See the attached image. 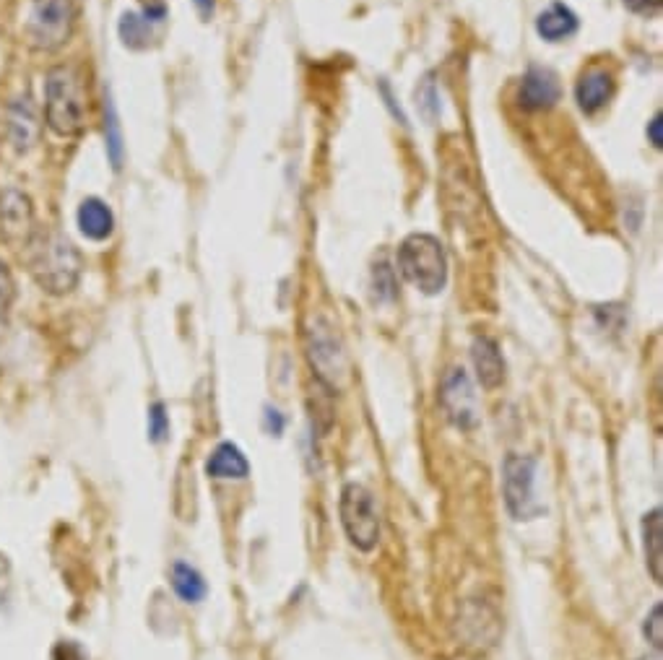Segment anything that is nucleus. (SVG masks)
<instances>
[{
	"label": "nucleus",
	"instance_id": "nucleus-31",
	"mask_svg": "<svg viewBox=\"0 0 663 660\" xmlns=\"http://www.w3.org/2000/svg\"><path fill=\"white\" fill-rule=\"evenodd\" d=\"M656 660H661V658H656Z\"/></svg>",
	"mask_w": 663,
	"mask_h": 660
},
{
	"label": "nucleus",
	"instance_id": "nucleus-1",
	"mask_svg": "<svg viewBox=\"0 0 663 660\" xmlns=\"http://www.w3.org/2000/svg\"><path fill=\"white\" fill-rule=\"evenodd\" d=\"M24 260L34 281L50 294H68L81 276V255L55 232H34L24 245Z\"/></svg>",
	"mask_w": 663,
	"mask_h": 660
},
{
	"label": "nucleus",
	"instance_id": "nucleus-29",
	"mask_svg": "<svg viewBox=\"0 0 663 660\" xmlns=\"http://www.w3.org/2000/svg\"><path fill=\"white\" fill-rule=\"evenodd\" d=\"M266 421H268V429H271V432L276 434V437H279L281 429H284V419H281L279 411H273V408H268V411H266Z\"/></svg>",
	"mask_w": 663,
	"mask_h": 660
},
{
	"label": "nucleus",
	"instance_id": "nucleus-12",
	"mask_svg": "<svg viewBox=\"0 0 663 660\" xmlns=\"http://www.w3.org/2000/svg\"><path fill=\"white\" fill-rule=\"evenodd\" d=\"M471 359H474L476 377L481 388L494 390L505 382V359L500 354V346L487 336H476L471 346Z\"/></svg>",
	"mask_w": 663,
	"mask_h": 660
},
{
	"label": "nucleus",
	"instance_id": "nucleus-13",
	"mask_svg": "<svg viewBox=\"0 0 663 660\" xmlns=\"http://www.w3.org/2000/svg\"><path fill=\"white\" fill-rule=\"evenodd\" d=\"M78 229L94 242L107 240L115 229V216H112L110 206L99 198H86L78 208Z\"/></svg>",
	"mask_w": 663,
	"mask_h": 660
},
{
	"label": "nucleus",
	"instance_id": "nucleus-24",
	"mask_svg": "<svg viewBox=\"0 0 663 660\" xmlns=\"http://www.w3.org/2000/svg\"><path fill=\"white\" fill-rule=\"evenodd\" d=\"M13 294H16V289H13L11 273H8V268L0 263V318H3L8 312V307H11Z\"/></svg>",
	"mask_w": 663,
	"mask_h": 660
},
{
	"label": "nucleus",
	"instance_id": "nucleus-15",
	"mask_svg": "<svg viewBox=\"0 0 663 660\" xmlns=\"http://www.w3.org/2000/svg\"><path fill=\"white\" fill-rule=\"evenodd\" d=\"M206 473L211 479H247L250 463H247L240 447L232 445V442H221L211 453V458L206 460Z\"/></svg>",
	"mask_w": 663,
	"mask_h": 660
},
{
	"label": "nucleus",
	"instance_id": "nucleus-2",
	"mask_svg": "<svg viewBox=\"0 0 663 660\" xmlns=\"http://www.w3.org/2000/svg\"><path fill=\"white\" fill-rule=\"evenodd\" d=\"M45 117L52 133L73 138L86 128L84 76L71 65H58L45 81Z\"/></svg>",
	"mask_w": 663,
	"mask_h": 660
},
{
	"label": "nucleus",
	"instance_id": "nucleus-9",
	"mask_svg": "<svg viewBox=\"0 0 663 660\" xmlns=\"http://www.w3.org/2000/svg\"><path fill=\"white\" fill-rule=\"evenodd\" d=\"M34 232L37 229H34L32 201L19 190H6L0 195V234H3V240L24 247Z\"/></svg>",
	"mask_w": 663,
	"mask_h": 660
},
{
	"label": "nucleus",
	"instance_id": "nucleus-4",
	"mask_svg": "<svg viewBox=\"0 0 663 660\" xmlns=\"http://www.w3.org/2000/svg\"><path fill=\"white\" fill-rule=\"evenodd\" d=\"M76 24L73 0H32L24 34L37 50H58L71 39Z\"/></svg>",
	"mask_w": 663,
	"mask_h": 660
},
{
	"label": "nucleus",
	"instance_id": "nucleus-26",
	"mask_svg": "<svg viewBox=\"0 0 663 660\" xmlns=\"http://www.w3.org/2000/svg\"><path fill=\"white\" fill-rule=\"evenodd\" d=\"M143 3V19L149 21H162L167 16V6L164 0H141Z\"/></svg>",
	"mask_w": 663,
	"mask_h": 660
},
{
	"label": "nucleus",
	"instance_id": "nucleus-19",
	"mask_svg": "<svg viewBox=\"0 0 663 660\" xmlns=\"http://www.w3.org/2000/svg\"><path fill=\"white\" fill-rule=\"evenodd\" d=\"M120 39L130 50H143L149 47L151 39V21L138 16V13H123L120 19Z\"/></svg>",
	"mask_w": 663,
	"mask_h": 660
},
{
	"label": "nucleus",
	"instance_id": "nucleus-16",
	"mask_svg": "<svg viewBox=\"0 0 663 660\" xmlns=\"http://www.w3.org/2000/svg\"><path fill=\"white\" fill-rule=\"evenodd\" d=\"M536 32L546 42H562L578 32V16L565 6V3H552L536 19Z\"/></svg>",
	"mask_w": 663,
	"mask_h": 660
},
{
	"label": "nucleus",
	"instance_id": "nucleus-6",
	"mask_svg": "<svg viewBox=\"0 0 663 660\" xmlns=\"http://www.w3.org/2000/svg\"><path fill=\"white\" fill-rule=\"evenodd\" d=\"M533 479H536V460L528 455H507L502 463V489H505L507 510L515 520H533L541 515Z\"/></svg>",
	"mask_w": 663,
	"mask_h": 660
},
{
	"label": "nucleus",
	"instance_id": "nucleus-22",
	"mask_svg": "<svg viewBox=\"0 0 663 660\" xmlns=\"http://www.w3.org/2000/svg\"><path fill=\"white\" fill-rule=\"evenodd\" d=\"M643 632H645V637H648V642L653 645V648H656V650L663 648V606H661V603H656V606H653L650 616L645 619Z\"/></svg>",
	"mask_w": 663,
	"mask_h": 660
},
{
	"label": "nucleus",
	"instance_id": "nucleus-25",
	"mask_svg": "<svg viewBox=\"0 0 663 660\" xmlns=\"http://www.w3.org/2000/svg\"><path fill=\"white\" fill-rule=\"evenodd\" d=\"M624 6L630 8L632 13H645V16H650V13L661 11L663 0H624Z\"/></svg>",
	"mask_w": 663,
	"mask_h": 660
},
{
	"label": "nucleus",
	"instance_id": "nucleus-21",
	"mask_svg": "<svg viewBox=\"0 0 663 660\" xmlns=\"http://www.w3.org/2000/svg\"><path fill=\"white\" fill-rule=\"evenodd\" d=\"M372 289H375L377 302H390L396 297V279H393V271L385 263H377L375 271H372Z\"/></svg>",
	"mask_w": 663,
	"mask_h": 660
},
{
	"label": "nucleus",
	"instance_id": "nucleus-7",
	"mask_svg": "<svg viewBox=\"0 0 663 660\" xmlns=\"http://www.w3.org/2000/svg\"><path fill=\"white\" fill-rule=\"evenodd\" d=\"M310 362L312 367L318 369L320 380H328L336 385L341 377H346V356L341 343H338L333 328L315 320V328H310Z\"/></svg>",
	"mask_w": 663,
	"mask_h": 660
},
{
	"label": "nucleus",
	"instance_id": "nucleus-20",
	"mask_svg": "<svg viewBox=\"0 0 663 660\" xmlns=\"http://www.w3.org/2000/svg\"><path fill=\"white\" fill-rule=\"evenodd\" d=\"M104 133H107V151H110L112 167H123V136H120V123H117L115 107L107 99L104 102Z\"/></svg>",
	"mask_w": 663,
	"mask_h": 660
},
{
	"label": "nucleus",
	"instance_id": "nucleus-14",
	"mask_svg": "<svg viewBox=\"0 0 663 660\" xmlns=\"http://www.w3.org/2000/svg\"><path fill=\"white\" fill-rule=\"evenodd\" d=\"M643 549L650 577L663 583V512L661 507L650 510L643 518Z\"/></svg>",
	"mask_w": 663,
	"mask_h": 660
},
{
	"label": "nucleus",
	"instance_id": "nucleus-27",
	"mask_svg": "<svg viewBox=\"0 0 663 660\" xmlns=\"http://www.w3.org/2000/svg\"><path fill=\"white\" fill-rule=\"evenodd\" d=\"M648 138H650V143L656 146V149H663V117H661V112H658V115L648 123Z\"/></svg>",
	"mask_w": 663,
	"mask_h": 660
},
{
	"label": "nucleus",
	"instance_id": "nucleus-17",
	"mask_svg": "<svg viewBox=\"0 0 663 660\" xmlns=\"http://www.w3.org/2000/svg\"><path fill=\"white\" fill-rule=\"evenodd\" d=\"M8 133H11L13 146L19 151H29L37 143L39 123L29 102L13 104L11 112H8Z\"/></svg>",
	"mask_w": 663,
	"mask_h": 660
},
{
	"label": "nucleus",
	"instance_id": "nucleus-30",
	"mask_svg": "<svg viewBox=\"0 0 663 660\" xmlns=\"http://www.w3.org/2000/svg\"><path fill=\"white\" fill-rule=\"evenodd\" d=\"M195 8H198V13L203 16V21L211 19V13H214V0H193Z\"/></svg>",
	"mask_w": 663,
	"mask_h": 660
},
{
	"label": "nucleus",
	"instance_id": "nucleus-10",
	"mask_svg": "<svg viewBox=\"0 0 663 660\" xmlns=\"http://www.w3.org/2000/svg\"><path fill=\"white\" fill-rule=\"evenodd\" d=\"M559 97H562V86H559L557 73L539 65L528 68L520 84V104L526 110H549L559 102Z\"/></svg>",
	"mask_w": 663,
	"mask_h": 660
},
{
	"label": "nucleus",
	"instance_id": "nucleus-28",
	"mask_svg": "<svg viewBox=\"0 0 663 660\" xmlns=\"http://www.w3.org/2000/svg\"><path fill=\"white\" fill-rule=\"evenodd\" d=\"M55 660H84L81 650L73 645V642H63L58 650H55Z\"/></svg>",
	"mask_w": 663,
	"mask_h": 660
},
{
	"label": "nucleus",
	"instance_id": "nucleus-11",
	"mask_svg": "<svg viewBox=\"0 0 663 660\" xmlns=\"http://www.w3.org/2000/svg\"><path fill=\"white\" fill-rule=\"evenodd\" d=\"M611 97H614V76L604 68H591L578 78L575 99H578V107L585 115H593L601 107H606Z\"/></svg>",
	"mask_w": 663,
	"mask_h": 660
},
{
	"label": "nucleus",
	"instance_id": "nucleus-23",
	"mask_svg": "<svg viewBox=\"0 0 663 660\" xmlns=\"http://www.w3.org/2000/svg\"><path fill=\"white\" fill-rule=\"evenodd\" d=\"M149 434L154 442H162L169 434V419L164 414L162 403H154L149 411Z\"/></svg>",
	"mask_w": 663,
	"mask_h": 660
},
{
	"label": "nucleus",
	"instance_id": "nucleus-5",
	"mask_svg": "<svg viewBox=\"0 0 663 660\" xmlns=\"http://www.w3.org/2000/svg\"><path fill=\"white\" fill-rule=\"evenodd\" d=\"M338 510H341V525L351 546H357L359 551L375 549L380 541V518H377L370 489L362 484H346Z\"/></svg>",
	"mask_w": 663,
	"mask_h": 660
},
{
	"label": "nucleus",
	"instance_id": "nucleus-8",
	"mask_svg": "<svg viewBox=\"0 0 663 660\" xmlns=\"http://www.w3.org/2000/svg\"><path fill=\"white\" fill-rule=\"evenodd\" d=\"M442 408L458 429H471L476 424V393L463 369H450L442 380Z\"/></svg>",
	"mask_w": 663,
	"mask_h": 660
},
{
	"label": "nucleus",
	"instance_id": "nucleus-18",
	"mask_svg": "<svg viewBox=\"0 0 663 660\" xmlns=\"http://www.w3.org/2000/svg\"><path fill=\"white\" fill-rule=\"evenodd\" d=\"M172 585L185 603H198L206 598V583H203L201 572H195L190 564L177 562L172 567Z\"/></svg>",
	"mask_w": 663,
	"mask_h": 660
},
{
	"label": "nucleus",
	"instance_id": "nucleus-3",
	"mask_svg": "<svg viewBox=\"0 0 663 660\" xmlns=\"http://www.w3.org/2000/svg\"><path fill=\"white\" fill-rule=\"evenodd\" d=\"M398 268L422 294H440L448 281V258L432 234H409L398 247Z\"/></svg>",
	"mask_w": 663,
	"mask_h": 660
}]
</instances>
